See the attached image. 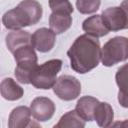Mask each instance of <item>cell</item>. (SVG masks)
<instances>
[{
  "label": "cell",
  "mask_w": 128,
  "mask_h": 128,
  "mask_svg": "<svg viewBox=\"0 0 128 128\" xmlns=\"http://www.w3.org/2000/svg\"><path fill=\"white\" fill-rule=\"evenodd\" d=\"M71 68L85 74L96 68L101 61V47L98 38L88 34L80 35L67 51Z\"/></svg>",
  "instance_id": "6da1fadb"
},
{
  "label": "cell",
  "mask_w": 128,
  "mask_h": 128,
  "mask_svg": "<svg viewBox=\"0 0 128 128\" xmlns=\"http://www.w3.org/2000/svg\"><path fill=\"white\" fill-rule=\"evenodd\" d=\"M43 9L38 1L25 0L15 8L8 10L2 17V23L9 30H21L24 27L37 24L42 18Z\"/></svg>",
  "instance_id": "7a4b0ae2"
},
{
  "label": "cell",
  "mask_w": 128,
  "mask_h": 128,
  "mask_svg": "<svg viewBox=\"0 0 128 128\" xmlns=\"http://www.w3.org/2000/svg\"><path fill=\"white\" fill-rule=\"evenodd\" d=\"M14 59L17 63L15 68V77L19 83L30 84V78L37 68L38 57L32 45L24 46L14 53Z\"/></svg>",
  "instance_id": "3957f363"
},
{
  "label": "cell",
  "mask_w": 128,
  "mask_h": 128,
  "mask_svg": "<svg viewBox=\"0 0 128 128\" xmlns=\"http://www.w3.org/2000/svg\"><path fill=\"white\" fill-rule=\"evenodd\" d=\"M62 68V60L52 59L42 65H38L31 75L30 84L36 89L48 90L54 87L57 81V75Z\"/></svg>",
  "instance_id": "277c9868"
},
{
  "label": "cell",
  "mask_w": 128,
  "mask_h": 128,
  "mask_svg": "<svg viewBox=\"0 0 128 128\" xmlns=\"http://www.w3.org/2000/svg\"><path fill=\"white\" fill-rule=\"evenodd\" d=\"M128 59V38L116 36L101 48V62L106 67L114 66Z\"/></svg>",
  "instance_id": "5b68a950"
},
{
  "label": "cell",
  "mask_w": 128,
  "mask_h": 128,
  "mask_svg": "<svg viewBox=\"0 0 128 128\" xmlns=\"http://www.w3.org/2000/svg\"><path fill=\"white\" fill-rule=\"evenodd\" d=\"M53 91L61 100L72 101L80 95L81 83L74 76L62 75L57 79L56 84L53 87Z\"/></svg>",
  "instance_id": "8992f818"
},
{
  "label": "cell",
  "mask_w": 128,
  "mask_h": 128,
  "mask_svg": "<svg viewBox=\"0 0 128 128\" xmlns=\"http://www.w3.org/2000/svg\"><path fill=\"white\" fill-rule=\"evenodd\" d=\"M101 16L109 31H119L126 29L127 17L124 10L120 6L109 7L103 10Z\"/></svg>",
  "instance_id": "52a82bcc"
},
{
  "label": "cell",
  "mask_w": 128,
  "mask_h": 128,
  "mask_svg": "<svg viewBox=\"0 0 128 128\" xmlns=\"http://www.w3.org/2000/svg\"><path fill=\"white\" fill-rule=\"evenodd\" d=\"M30 110L32 116L40 122H45L50 120L56 110L54 102L47 97H36L31 105Z\"/></svg>",
  "instance_id": "ba28073f"
},
{
  "label": "cell",
  "mask_w": 128,
  "mask_h": 128,
  "mask_svg": "<svg viewBox=\"0 0 128 128\" xmlns=\"http://www.w3.org/2000/svg\"><path fill=\"white\" fill-rule=\"evenodd\" d=\"M56 42V34L48 28H39L32 34V46L41 53L51 51Z\"/></svg>",
  "instance_id": "9c48e42d"
},
{
  "label": "cell",
  "mask_w": 128,
  "mask_h": 128,
  "mask_svg": "<svg viewBox=\"0 0 128 128\" xmlns=\"http://www.w3.org/2000/svg\"><path fill=\"white\" fill-rule=\"evenodd\" d=\"M72 13L68 11H53L49 17L50 29L55 34H62L72 25Z\"/></svg>",
  "instance_id": "30bf717a"
},
{
  "label": "cell",
  "mask_w": 128,
  "mask_h": 128,
  "mask_svg": "<svg viewBox=\"0 0 128 128\" xmlns=\"http://www.w3.org/2000/svg\"><path fill=\"white\" fill-rule=\"evenodd\" d=\"M6 45L8 50L13 54L19 48L32 45V35L25 30L11 31L6 36Z\"/></svg>",
  "instance_id": "8fae6325"
},
{
  "label": "cell",
  "mask_w": 128,
  "mask_h": 128,
  "mask_svg": "<svg viewBox=\"0 0 128 128\" xmlns=\"http://www.w3.org/2000/svg\"><path fill=\"white\" fill-rule=\"evenodd\" d=\"M82 29L86 32V34L96 38L106 36L110 32L109 29L104 24L102 16L97 14L85 19L82 24Z\"/></svg>",
  "instance_id": "7c38bea8"
},
{
  "label": "cell",
  "mask_w": 128,
  "mask_h": 128,
  "mask_svg": "<svg viewBox=\"0 0 128 128\" xmlns=\"http://www.w3.org/2000/svg\"><path fill=\"white\" fill-rule=\"evenodd\" d=\"M115 80L119 88L118 102L122 107L128 108V63L117 70Z\"/></svg>",
  "instance_id": "4fadbf2b"
},
{
  "label": "cell",
  "mask_w": 128,
  "mask_h": 128,
  "mask_svg": "<svg viewBox=\"0 0 128 128\" xmlns=\"http://www.w3.org/2000/svg\"><path fill=\"white\" fill-rule=\"evenodd\" d=\"M31 110L26 106L14 108L8 119V128H27L31 122Z\"/></svg>",
  "instance_id": "5bb4252c"
},
{
  "label": "cell",
  "mask_w": 128,
  "mask_h": 128,
  "mask_svg": "<svg viewBox=\"0 0 128 128\" xmlns=\"http://www.w3.org/2000/svg\"><path fill=\"white\" fill-rule=\"evenodd\" d=\"M99 102L98 99L92 96H83L77 101L75 111L85 121H93L94 112Z\"/></svg>",
  "instance_id": "9a60e30c"
},
{
  "label": "cell",
  "mask_w": 128,
  "mask_h": 128,
  "mask_svg": "<svg viewBox=\"0 0 128 128\" xmlns=\"http://www.w3.org/2000/svg\"><path fill=\"white\" fill-rule=\"evenodd\" d=\"M1 96L8 101H16L23 97L24 90L12 78H5L0 84Z\"/></svg>",
  "instance_id": "2e32d148"
},
{
  "label": "cell",
  "mask_w": 128,
  "mask_h": 128,
  "mask_svg": "<svg viewBox=\"0 0 128 128\" xmlns=\"http://www.w3.org/2000/svg\"><path fill=\"white\" fill-rule=\"evenodd\" d=\"M114 111L112 106L107 102H99L94 112V120L101 128H106L113 123Z\"/></svg>",
  "instance_id": "e0dca14e"
},
{
  "label": "cell",
  "mask_w": 128,
  "mask_h": 128,
  "mask_svg": "<svg viewBox=\"0 0 128 128\" xmlns=\"http://www.w3.org/2000/svg\"><path fill=\"white\" fill-rule=\"evenodd\" d=\"M86 121L82 119L75 110L68 111L61 116L53 128H85Z\"/></svg>",
  "instance_id": "ac0fdd59"
},
{
  "label": "cell",
  "mask_w": 128,
  "mask_h": 128,
  "mask_svg": "<svg viewBox=\"0 0 128 128\" xmlns=\"http://www.w3.org/2000/svg\"><path fill=\"white\" fill-rule=\"evenodd\" d=\"M101 5L99 0H78L76 1V7L82 14H91L96 12Z\"/></svg>",
  "instance_id": "d6986e66"
},
{
  "label": "cell",
  "mask_w": 128,
  "mask_h": 128,
  "mask_svg": "<svg viewBox=\"0 0 128 128\" xmlns=\"http://www.w3.org/2000/svg\"><path fill=\"white\" fill-rule=\"evenodd\" d=\"M49 6L53 11H68L70 13H73V6L69 1H50Z\"/></svg>",
  "instance_id": "ffe728a7"
},
{
  "label": "cell",
  "mask_w": 128,
  "mask_h": 128,
  "mask_svg": "<svg viewBox=\"0 0 128 128\" xmlns=\"http://www.w3.org/2000/svg\"><path fill=\"white\" fill-rule=\"evenodd\" d=\"M120 7L124 10V12H125V14H126V17H127V26H126V29H128V0L122 1Z\"/></svg>",
  "instance_id": "44dd1931"
},
{
  "label": "cell",
  "mask_w": 128,
  "mask_h": 128,
  "mask_svg": "<svg viewBox=\"0 0 128 128\" xmlns=\"http://www.w3.org/2000/svg\"><path fill=\"white\" fill-rule=\"evenodd\" d=\"M27 128H42V127L40 126V124H39L38 122L31 120V122L29 123V125L27 126Z\"/></svg>",
  "instance_id": "7402d4cb"
},
{
  "label": "cell",
  "mask_w": 128,
  "mask_h": 128,
  "mask_svg": "<svg viewBox=\"0 0 128 128\" xmlns=\"http://www.w3.org/2000/svg\"><path fill=\"white\" fill-rule=\"evenodd\" d=\"M120 124H121V121H116V122H113L111 125H109L106 128H120Z\"/></svg>",
  "instance_id": "603a6c76"
},
{
  "label": "cell",
  "mask_w": 128,
  "mask_h": 128,
  "mask_svg": "<svg viewBox=\"0 0 128 128\" xmlns=\"http://www.w3.org/2000/svg\"><path fill=\"white\" fill-rule=\"evenodd\" d=\"M120 128H128V119H126L124 121H121Z\"/></svg>",
  "instance_id": "cb8c5ba5"
}]
</instances>
